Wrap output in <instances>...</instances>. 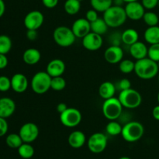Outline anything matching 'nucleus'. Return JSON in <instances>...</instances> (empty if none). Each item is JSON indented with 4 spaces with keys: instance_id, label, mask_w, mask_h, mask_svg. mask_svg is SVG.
I'll return each instance as SVG.
<instances>
[{
    "instance_id": "nucleus-44",
    "label": "nucleus",
    "mask_w": 159,
    "mask_h": 159,
    "mask_svg": "<svg viewBox=\"0 0 159 159\" xmlns=\"http://www.w3.org/2000/svg\"><path fill=\"white\" fill-rule=\"evenodd\" d=\"M68 108V107H67V105L65 102H60V103L57 106V110L60 114L63 113V112H65Z\"/></svg>"
},
{
    "instance_id": "nucleus-10",
    "label": "nucleus",
    "mask_w": 159,
    "mask_h": 159,
    "mask_svg": "<svg viewBox=\"0 0 159 159\" xmlns=\"http://www.w3.org/2000/svg\"><path fill=\"white\" fill-rule=\"evenodd\" d=\"M19 134L23 143H32L38 138L39 128L34 123H26L20 127Z\"/></svg>"
},
{
    "instance_id": "nucleus-3",
    "label": "nucleus",
    "mask_w": 159,
    "mask_h": 159,
    "mask_svg": "<svg viewBox=\"0 0 159 159\" xmlns=\"http://www.w3.org/2000/svg\"><path fill=\"white\" fill-rule=\"evenodd\" d=\"M144 133V126L138 121H130L123 127L121 135L126 141L136 142L143 137Z\"/></svg>"
},
{
    "instance_id": "nucleus-17",
    "label": "nucleus",
    "mask_w": 159,
    "mask_h": 159,
    "mask_svg": "<svg viewBox=\"0 0 159 159\" xmlns=\"http://www.w3.org/2000/svg\"><path fill=\"white\" fill-rule=\"evenodd\" d=\"M65 71V64L61 59H53L47 65L46 71L51 78L62 76Z\"/></svg>"
},
{
    "instance_id": "nucleus-14",
    "label": "nucleus",
    "mask_w": 159,
    "mask_h": 159,
    "mask_svg": "<svg viewBox=\"0 0 159 159\" xmlns=\"http://www.w3.org/2000/svg\"><path fill=\"white\" fill-rule=\"evenodd\" d=\"M71 30L76 37L83 38L89 33L91 32V24L85 18L78 19L73 23Z\"/></svg>"
},
{
    "instance_id": "nucleus-38",
    "label": "nucleus",
    "mask_w": 159,
    "mask_h": 159,
    "mask_svg": "<svg viewBox=\"0 0 159 159\" xmlns=\"http://www.w3.org/2000/svg\"><path fill=\"white\" fill-rule=\"evenodd\" d=\"M98 18H99V17H98V12L93 9H89V10L87 11L86 14H85V19H86L89 22H90V23L94 22L95 20H97Z\"/></svg>"
},
{
    "instance_id": "nucleus-51",
    "label": "nucleus",
    "mask_w": 159,
    "mask_h": 159,
    "mask_svg": "<svg viewBox=\"0 0 159 159\" xmlns=\"http://www.w3.org/2000/svg\"><path fill=\"white\" fill-rule=\"evenodd\" d=\"M157 63H158V68H159V61L158 62H157Z\"/></svg>"
},
{
    "instance_id": "nucleus-27",
    "label": "nucleus",
    "mask_w": 159,
    "mask_h": 159,
    "mask_svg": "<svg viewBox=\"0 0 159 159\" xmlns=\"http://www.w3.org/2000/svg\"><path fill=\"white\" fill-rule=\"evenodd\" d=\"M64 9L68 15H75L81 9V2L79 0H66L64 5Z\"/></svg>"
},
{
    "instance_id": "nucleus-23",
    "label": "nucleus",
    "mask_w": 159,
    "mask_h": 159,
    "mask_svg": "<svg viewBox=\"0 0 159 159\" xmlns=\"http://www.w3.org/2000/svg\"><path fill=\"white\" fill-rule=\"evenodd\" d=\"M144 37L146 42L151 45L159 43V26H148L144 31Z\"/></svg>"
},
{
    "instance_id": "nucleus-49",
    "label": "nucleus",
    "mask_w": 159,
    "mask_h": 159,
    "mask_svg": "<svg viewBox=\"0 0 159 159\" xmlns=\"http://www.w3.org/2000/svg\"><path fill=\"white\" fill-rule=\"evenodd\" d=\"M119 159H131L130 158H129V157H126V156H124V157H121V158H120Z\"/></svg>"
},
{
    "instance_id": "nucleus-24",
    "label": "nucleus",
    "mask_w": 159,
    "mask_h": 159,
    "mask_svg": "<svg viewBox=\"0 0 159 159\" xmlns=\"http://www.w3.org/2000/svg\"><path fill=\"white\" fill-rule=\"evenodd\" d=\"M139 39V34H138V31L136 30L133 29V28H129V29L125 30L123 32L122 35H121V40L125 43L126 45H130L134 44L138 41Z\"/></svg>"
},
{
    "instance_id": "nucleus-19",
    "label": "nucleus",
    "mask_w": 159,
    "mask_h": 159,
    "mask_svg": "<svg viewBox=\"0 0 159 159\" xmlns=\"http://www.w3.org/2000/svg\"><path fill=\"white\" fill-rule=\"evenodd\" d=\"M148 48L143 42L137 41L130 46V54L134 59L141 60L148 57Z\"/></svg>"
},
{
    "instance_id": "nucleus-46",
    "label": "nucleus",
    "mask_w": 159,
    "mask_h": 159,
    "mask_svg": "<svg viewBox=\"0 0 159 159\" xmlns=\"http://www.w3.org/2000/svg\"><path fill=\"white\" fill-rule=\"evenodd\" d=\"M6 11V5L3 0H0V18L4 15Z\"/></svg>"
},
{
    "instance_id": "nucleus-16",
    "label": "nucleus",
    "mask_w": 159,
    "mask_h": 159,
    "mask_svg": "<svg viewBox=\"0 0 159 159\" xmlns=\"http://www.w3.org/2000/svg\"><path fill=\"white\" fill-rule=\"evenodd\" d=\"M28 79L21 73H16L11 79V88L17 93H23L27 89Z\"/></svg>"
},
{
    "instance_id": "nucleus-26",
    "label": "nucleus",
    "mask_w": 159,
    "mask_h": 159,
    "mask_svg": "<svg viewBox=\"0 0 159 159\" xmlns=\"http://www.w3.org/2000/svg\"><path fill=\"white\" fill-rule=\"evenodd\" d=\"M90 4L97 12H104L113 6V0H90Z\"/></svg>"
},
{
    "instance_id": "nucleus-32",
    "label": "nucleus",
    "mask_w": 159,
    "mask_h": 159,
    "mask_svg": "<svg viewBox=\"0 0 159 159\" xmlns=\"http://www.w3.org/2000/svg\"><path fill=\"white\" fill-rule=\"evenodd\" d=\"M143 20L148 26H158L159 18L155 12L149 11V12H145L143 16Z\"/></svg>"
},
{
    "instance_id": "nucleus-5",
    "label": "nucleus",
    "mask_w": 159,
    "mask_h": 159,
    "mask_svg": "<svg viewBox=\"0 0 159 159\" xmlns=\"http://www.w3.org/2000/svg\"><path fill=\"white\" fill-rule=\"evenodd\" d=\"M124 107L118 98L112 97L105 99L102 107L103 116L109 120H116L120 116Z\"/></svg>"
},
{
    "instance_id": "nucleus-37",
    "label": "nucleus",
    "mask_w": 159,
    "mask_h": 159,
    "mask_svg": "<svg viewBox=\"0 0 159 159\" xmlns=\"http://www.w3.org/2000/svg\"><path fill=\"white\" fill-rule=\"evenodd\" d=\"M141 4L147 9H153L158 6V0H142Z\"/></svg>"
},
{
    "instance_id": "nucleus-9",
    "label": "nucleus",
    "mask_w": 159,
    "mask_h": 159,
    "mask_svg": "<svg viewBox=\"0 0 159 159\" xmlns=\"http://www.w3.org/2000/svg\"><path fill=\"white\" fill-rule=\"evenodd\" d=\"M87 144L89 151L93 153H102L107 146V138L102 133H95L89 137Z\"/></svg>"
},
{
    "instance_id": "nucleus-21",
    "label": "nucleus",
    "mask_w": 159,
    "mask_h": 159,
    "mask_svg": "<svg viewBox=\"0 0 159 159\" xmlns=\"http://www.w3.org/2000/svg\"><path fill=\"white\" fill-rule=\"evenodd\" d=\"M40 58H41L40 52L36 48H28L23 52V60L26 65H36L40 61Z\"/></svg>"
},
{
    "instance_id": "nucleus-54",
    "label": "nucleus",
    "mask_w": 159,
    "mask_h": 159,
    "mask_svg": "<svg viewBox=\"0 0 159 159\" xmlns=\"http://www.w3.org/2000/svg\"><path fill=\"white\" fill-rule=\"evenodd\" d=\"M79 1H80V2H82V0H79Z\"/></svg>"
},
{
    "instance_id": "nucleus-34",
    "label": "nucleus",
    "mask_w": 159,
    "mask_h": 159,
    "mask_svg": "<svg viewBox=\"0 0 159 159\" xmlns=\"http://www.w3.org/2000/svg\"><path fill=\"white\" fill-rule=\"evenodd\" d=\"M66 86V81L62 76L54 77L51 79V89L55 91H61Z\"/></svg>"
},
{
    "instance_id": "nucleus-11",
    "label": "nucleus",
    "mask_w": 159,
    "mask_h": 159,
    "mask_svg": "<svg viewBox=\"0 0 159 159\" xmlns=\"http://www.w3.org/2000/svg\"><path fill=\"white\" fill-rule=\"evenodd\" d=\"M44 16L43 13L38 10L30 11L24 18V26L27 30H37L43 25Z\"/></svg>"
},
{
    "instance_id": "nucleus-33",
    "label": "nucleus",
    "mask_w": 159,
    "mask_h": 159,
    "mask_svg": "<svg viewBox=\"0 0 159 159\" xmlns=\"http://www.w3.org/2000/svg\"><path fill=\"white\" fill-rule=\"evenodd\" d=\"M134 67L135 62L132 61L129 59L122 60L120 62V71L124 74H130L132 71H134Z\"/></svg>"
},
{
    "instance_id": "nucleus-13",
    "label": "nucleus",
    "mask_w": 159,
    "mask_h": 159,
    "mask_svg": "<svg viewBox=\"0 0 159 159\" xmlns=\"http://www.w3.org/2000/svg\"><path fill=\"white\" fill-rule=\"evenodd\" d=\"M127 18L132 20H140L143 19L145 10L144 7L138 1L127 3L124 7Z\"/></svg>"
},
{
    "instance_id": "nucleus-6",
    "label": "nucleus",
    "mask_w": 159,
    "mask_h": 159,
    "mask_svg": "<svg viewBox=\"0 0 159 159\" xmlns=\"http://www.w3.org/2000/svg\"><path fill=\"white\" fill-rule=\"evenodd\" d=\"M51 79L47 71H38L33 76L31 80L32 90L36 94H44L51 89Z\"/></svg>"
},
{
    "instance_id": "nucleus-36",
    "label": "nucleus",
    "mask_w": 159,
    "mask_h": 159,
    "mask_svg": "<svg viewBox=\"0 0 159 159\" xmlns=\"http://www.w3.org/2000/svg\"><path fill=\"white\" fill-rule=\"evenodd\" d=\"M11 89V79L7 76H0V92H6Z\"/></svg>"
},
{
    "instance_id": "nucleus-2",
    "label": "nucleus",
    "mask_w": 159,
    "mask_h": 159,
    "mask_svg": "<svg viewBox=\"0 0 159 159\" xmlns=\"http://www.w3.org/2000/svg\"><path fill=\"white\" fill-rule=\"evenodd\" d=\"M103 19L109 27L116 28L125 23L127 16L124 7L113 5L103 12Z\"/></svg>"
},
{
    "instance_id": "nucleus-30",
    "label": "nucleus",
    "mask_w": 159,
    "mask_h": 159,
    "mask_svg": "<svg viewBox=\"0 0 159 159\" xmlns=\"http://www.w3.org/2000/svg\"><path fill=\"white\" fill-rule=\"evenodd\" d=\"M122 128V126L116 120H110V122L108 123L106 127V130L108 134L111 136H116V135L121 134Z\"/></svg>"
},
{
    "instance_id": "nucleus-8",
    "label": "nucleus",
    "mask_w": 159,
    "mask_h": 159,
    "mask_svg": "<svg viewBox=\"0 0 159 159\" xmlns=\"http://www.w3.org/2000/svg\"><path fill=\"white\" fill-rule=\"evenodd\" d=\"M82 113L75 108H68L60 114L61 123L67 127H75L82 121Z\"/></svg>"
},
{
    "instance_id": "nucleus-39",
    "label": "nucleus",
    "mask_w": 159,
    "mask_h": 159,
    "mask_svg": "<svg viewBox=\"0 0 159 159\" xmlns=\"http://www.w3.org/2000/svg\"><path fill=\"white\" fill-rule=\"evenodd\" d=\"M9 128V125L6 121V119L0 117V137H3L6 134Z\"/></svg>"
},
{
    "instance_id": "nucleus-52",
    "label": "nucleus",
    "mask_w": 159,
    "mask_h": 159,
    "mask_svg": "<svg viewBox=\"0 0 159 159\" xmlns=\"http://www.w3.org/2000/svg\"><path fill=\"white\" fill-rule=\"evenodd\" d=\"M158 82H159V73H158Z\"/></svg>"
},
{
    "instance_id": "nucleus-31",
    "label": "nucleus",
    "mask_w": 159,
    "mask_h": 159,
    "mask_svg": "<svg viewBox=\"0 0 159 159\" xmlns=\"http://www.w3.org/2000/svg\"><path fill=\"white\" fill-rule=\"evenodd\" d=\"M12 48V40L7 35H0V54H6Z\"/></svg>"
},
{
    "instance_id": "nucleus-35",
    "label": "nucleus",
    "mask_w": 159,
    "mask_h": 159,
    "mask_svg": "<svg viewBox=\"0 0 159 159\" xmlns=\"http://www.w3.org/2000/svg\"><path fill=\"white\" fill-rule=\"evenodd\" d=\"M148 57L152 60L158 62L159 61V43L152 44L148 48Z\"/></svg>"
},
{
    "instance_id": "nucleus-18",
    "label": "nucleus",
    "mask_w": 159,
    "mask_h": 159,
    "mask_svg": "<svg viewBox=\"0 0 159 159\" xmlns=\"http://www.w3.org/2000/svg\"><path fill=\"white\" fill-rule=\"evenodd\" d=\"M16 110V103L9 97L0 98V117L7 119Z\"/></svg>"
},
{
    "instance_id": "nucleus-25",
    "label": "nucleus",
    "mask_w": 159,
    "mask_h": 159,
    "mask_svg": "<svg viewBox=\"0 0 159 159\" xmlns=\"http://www.w3.org/2000/svg\"><path fill=\"white\" fill-rule=\"evenodd\" d=\"M91 24V31L96 34H99L102 36V34H106L108 30L109 26L103 18H98L94 22L90 23Z\"/></svg>"
},
{
    "instance_id": "nucleus-29",
    "label": "nucleus",
    "mask_w": 159,
    "mask_h": 159,
    "mask_svg": "<svg viewBox=\"0 0 159 159\" xmlns=\"http://www.w3.org/2000/svg\"><path fill=\"white\" fill-rule=\"evenodd\" d=\"M6 143L7 146H9L11 148L18 149L23 144V141L19 134H10L6 137Z\"/></svg>"
},
{
    "instance_id": "nucleus-1",
    "label": "nucleus",
    "mask_w": 159,
    "mask_h": 159,
    "mask_svg": "<svg viewBox=\"0 0 159 159\" xmlns=\"http://www.w3.org/2000/svg\"><path fill=\"white\" fill-rule=\"evenodd\" d=\"M159 68L158 63L148 57L138 60L135 62L134 72L140 79L148 80L158 75Z\"/></svg>"
},
{
    "instance_id": "nucleus-47",
    "label": "nucleus",
    "mask_w": 159,
    "mask_h": 159,
    "mask_svg": "<svg viewBox=\"0 0 159 159\" xmlns=\"http://www.w3.org/2000/svg\"><path fill=\"white\" fill-rule=\"evenodd\" d=\"M124 2V0H113V5H114V6H122V4Z\"/></svg>"
},
{
    "instance_id": "nucleus-28",
    "label": "nucleus",
    "mask_w": 159,
    "mask_h": 159,
    "mask_svg": "<svg viewBox=\"0 0 159 159\" xmlns=\"http://www.w3.org/2000/svg\"><path fill=\"white\" fill-rule=\"evenodd\" d=\"M18 154L22 158H31L34 155V148L30 143H23L18 148Z\"/></svg>"
},
{
    "instance_id": "nucleus-7",
    "label": "nucleus",
    "mask_w": 159,
    "mask_h": 159,
    "mask_svg": "<svg viewBox=\"0 0 159 159\" xmlns=\"http://www.w3.org/2000/svg\"><path fill=\"white\" fill-rule=\"evenodd\" d=\"M118 99L123 107L127 109L138 108L142 102V97L139 92L131 88L120 91Z\"/></svg>"
},
{
    "instance_id": "nucleus-53",
    "label": "nucleus",
    "mask_w": 159,
    "mask_h": 159,
    "mask_svg": "<svg viewBox=\"0 0 159 159\" xmlns=\"http://www.w3.org/2000/svg\"><path fill=\"white\" fill-rule=\"evenodd\" d=\"M158 6H159V0H158Z\"/></svg>"
},
{
    "instance_id": "nucleus-43",
    "label": "nucleus",
    "mask_w": 159,
    "mask_h": 159,
    "mask_svg": "<svg viewBox=\"0 0 159 159\" xmlns=\"http://www.w3.org/2000/svg\"><path fill=\"white\" fill-rule=\"evenodd\" d=\"M8 65V58L6 54H0V70L4 69Z\"/></svg>"
},
{
    "instance_id": "nucleus-4",
    "label": "nucleus",
    "mask_w": 159,
    "mask_h": 159,
    "mask_svg": "<svg viewBox=\"0 0 159 159\" xmlns=\"http://www.w3.org/2000/svg\"><path fill=\"white\" fill-rule=\"evenodd\" d=\"M53 38L57 45L63 48H68L75 43L76 37L71 28L61 26L55 28L53 33Z\"/></svg>"
},
{
    "instance_id": "nucleus-20",
    "label": "nucleus",
    "mask_w": 159,
    "mask_h": 159,
    "mask_svg": "<svg viewBox=\"0 0 159 159\" xmlns=\"http://www.w3.org/2000/svg\"><path fill=\"white\" fill-rule=\"evenodd\" d=\"M68 141L69 145L73 148H80L86 142V138L85 134L80 130H75L71 132L68 138Z\"/></svg>"
},
{
    "instance_id": "nucleus-42",
    "label": "nucleus",
    "mask_w": 159,
    "mask_h": 159,
    "mask_svg": "<svg viewBox=\"0 0 159 159\" xmlns=\"http://www.w3.org/2000/svg\"><path fill=\"white\" fill-rule=\"evenodd\" d=\"M26 37L30 40H35L37 37V31L36 30H27Z\"/></svg>"
},
{
    "instance_id": "nucleus-12",
    "label": "nucleus",
    "mask_w": 159,
    "mask_h": 159,
    "mask_svg": "<svg viewBox=\"0 0 159 159\" xmlns=\"http://www.w3.org/2000/svg\"><path fill=\"white\" fill-rule=\"evenodd\" d=\"M102 42V36L92 31L82 38V45L85 49L90 51H96L100 49Z\"/></svg>"
},
{
    "instance_id": "nucleus-15",
    "label": "nucleus",
    "mask_w": 159,
    "mask_h": 159,
    "mask_svg": "<svg viewBox=\"0 0 159 159\" xmlns=\"http://www.w3.org/2000/svg\"><path fill=\"white\" fill-rule=\"evenodd\" d=\"M104 57L108 63L112 65L120 63L124 57V51L120 47L113 45L107 48L104 53Z\"/></svg>"
},
{
    "instance_id": "nucleus-41",
    "label": "nucleus",
    "mask_w": 159,
    "mask_h": 159,
    "mask_svg": "<svg viewBox=\"0 0 159 159\" xmlns=\"http://www.w3.org/2000/svg\"><path fill=\"white\" fill-rule=\"evenodd\" d=\"M42 3L45 7L48 8V9H53L57 6L58 0H42Z\"/></svg>"
},
{
    "instance_id": "nucleus-45",
    "label": "nucleus",
    "mask_w": 159,
    "mask_h": 159,
    "mask_svg": "<svg viewBox=\"0 0 159 159\" xmlns=\"http://www.w3.org/2000/svg\"><path fill=\"white\" fill-rule=\"evenodd\" d=\"M152 116L156 120L159 121V104L154 107L153 110H152Z\"/></svg>"
},
{
    "instance_id": "nucleus-40",
    "label": "nucleus",
    "mask_w": 159,
    "mask_h": 159,
    "mask_svg": "<svg viewBox=\"0 0 159 159\" xmlns=\"http://www.w3.org/2000/svg\"><path fill=\"white\" fill-rule=\"evenodd\" d=\"M118 87H119L120 91L128 89L131 88V82H130V81L129 79H123L118 83Z\"/></svg>"
},
{
    "instance_id": "nucleus-50",
    "label": "nucleus",
    "mask_w": 159,
    "mask_h": 159,
    "mask_svg": "<svg viewBox=\"0 0 159 159\" xmlns=\"http://www.w3.org/2000/svg\"><path fill=\"white\" fill-rule=\"evenodd\" d=\"M158 104H159V93L158 94Z\"/></svg>"
},
{
    "instance_id": "nucleus-48",
    "label": "nucleus",
    "mask_w": 159,
    "mask_h": 159,
    "mask_svg": "<svg viewBox=\"0 0 159 159\" xmlns=\"http://www.w3.org/2000/svg\"><path fill=\"white\" fill-rule=\"evenodd\" d=\"M136 1H138V0H124V2H126V3L132 2H136Z\"/></svg>"
},
{
    "instance_id": "nucleus-22",
    "label": "nucleus",
    "mask_w": 159,
    "mask_h": 159,
    "mask_svg": "<svg viewBox=\"0 0 159 159\" xmlns=\"http://www.w3.org/2000/svg\"><path fill=\"white\" fill-rule=\"evenodd\" d=\"M115 93H116V86L111 82H104L99 85V95L104 100L114 97Z\"/></svg>"
}]
</instances>
